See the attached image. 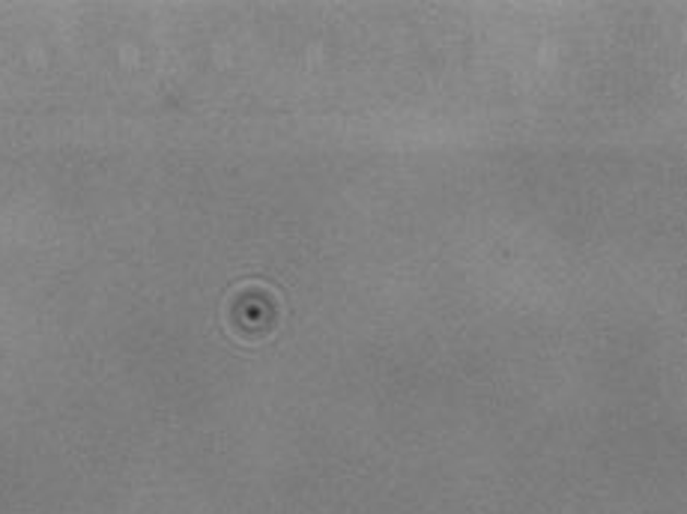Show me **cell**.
I'll use <instances>...</instances> for the list:
<instances>
[]
</instances>
